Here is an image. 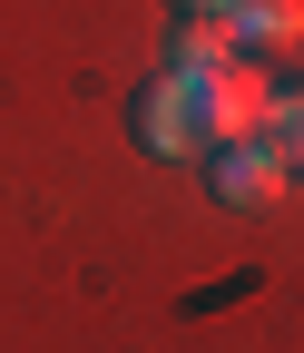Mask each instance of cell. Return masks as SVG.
Here are the masks:
<instances>
[{"label":"cell","mask_w":304,"mask_h":353,"mask_svg":"<svg viewBox=\"0 0 304 353\" xmlns=\"http://www.w3.org/2000/svg\"><path fill=\"white\" fill-rule=\"evenodd\" d=\"M177 10H187V20H226V0H177Z\"/></svg>","instance_id":"8992f818"},{"label":"cell","mask_w":304,"mask_h":353,"mask_svg":"<svg viewBox=\"0 0 304 353\" xmlns=\"http://www.w3.org/2000/svg\"><path fill=\"white\" fill-rule=\"evenodd\" d=\"M255 138H265L285 167H304V88H285V99L265 108V128H255Z\"/></svg>","instance_id":"5b68a950"},{"label":"cell","mask_w":304,"mask_h":353,"mask_svg":"<svg viewBox=\"0 0 304 353\" xmlns=\"http://www.w3.org/2000/svg\"><path fill=\"white\" fill-rule=\"evenodd\" d=\"M226 59H236L226 20H177V50H167V69H177V79H206V69H226Z\"/></svg>","instance_id":"277c9868"},{"label":"cell","mask_w":304,"mask_h":353,"mask_svg":"<svg viewBox=\"0 0 304 353\" xmlns=\"http://www.w3.org/2000/svg\"><path fill=\"white\" fill-rule=\"evenodd\" d=\"M304 30V0H226V39L236 50H285Z\"/></svg>","instance_id":"3957f363"},{"label":"cell","mask_w":304,"mask_h":353,"mask_svg":"<svg viewBox=\"0 0 304 353\" xmlns=\"http://www.w3.org/2000/svg\"><path fill=\"white\" fill-rule=\"evenodd\" d=\"M128 128H138V148L148 157H196L206 148V118H196V79H148L138 99H128Z\"/></svg>","instance_id":"6da1fadb"},{"label":"cell","mask_w":304,"mask_h":353,"mask_svg":"<svg viewBox=\"0 0 304 353\" xmlns=\"http://www.w3.org/2000/svg\"><path fill=\"white\" fill-rule=\"evenodd\" d=\"M206 167H216V176H206V187H216V206H275V196H285V176H294V167H285L265 138L206 148Z\"/></svg>","instance_id":"7a4b0ae2"}]
</instances>
